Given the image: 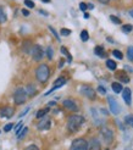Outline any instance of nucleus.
<instances>
[{
    "mask_svg": "<svg viewBox=\"0 0 133 150\" xmlns=\"http://www.w3.org/2000/svg\"><path fill=\"white\" fill-rule=\"evenodd\" d=\"M25 150H39V148L37 145H34V144H31V145H28Z\"/></svg>",
    "mask_w": 133,
    "mask_h": 150,
    "instance_id": "e433bc0d",
    "label": "nucleus"
},
{
    "mask_svg": "<svg viewBox=\"0 0 133 150\" xmlns=\"http://www.w3.org/2000/svg\"><path fill=\"white\" fill-rule=\"evenodd\" d=\"M49 29H50V32L54 34V37L56 38V40H60V37H59V34H57V32L55 31V29H54L53 27H51V26H49Z\"/></svg>",
    "mask_w": 133,
    "mask_h": 150,
    "instance_id": "f704fd0d",
    "label": "nucleus"
},
{
    "mask_svg": "<svg viewBox=\"0 0 133 150\" xmlns=\"http://www.w3.org/2000/svg\"><path fill=\"white\" fill-rule=\"evenodd\" d=\"M79 93L82 94V95H84L85 98L90 99V100H94V99L96 98L95 91H94L93 88L88 87V86H82V87H81V89H79Z\"/></svg>",
    "mask_w": 133,
    "mask_h": 150,
    "instance_id": "0eeeda50",
    "label": "nucleus"
},
{
    "mask_svg": "<svg viewBox=\"0 0 133 150\" xmlns=\"http://www.w3.org/2000/svg\"><path fill=\"white\" fill-rule=\"evenodd\" d=\"M39 14H42L44 16H48V12H45V11H43V10H39Z\"/></svg>",
    "mask_w": 133,
    "mask_h": 150,
    "instance_id": "37998d69",
    "label": "nucleus"
},
{
    "mask_svg": "<svg viewBox=\"0 0 133 150\" xmlns=\"http://www.w3.org/2000/svg\"><path fill=\"white\" fill-rule=\"evenodd\" d=\"M95 55H98L99 57H106V53L104 51V48L103 46H96L94 49Z\"/></svg>",
    "mask_w": 133,
    "mask_h": 150,
    "instance_id": "dca6fc26",
    "label": "nucleus"
},
{
    "mask_svg": "<svg viewBox=\"0 0 133 150\" xmlns=\"http://www.w3.org/2000/svg\"><path fill=\"white\" fill-rule=\"evenodd\" d=\"M81 39H82V41H87L89 39V34L87 31H82L81 32Z\"/></svg>",
    "mask_w": 133,
    "mask_h": 150,
    "instance_id": "bb28decb",
    "label": "nucleus"
},
{
    "mask_svg": "<svg viewBox=\"0 0 133 150\" xmlns=\"http://www.w3.org/2000/svg\"><path fill=\"white\" fill-rule=\"evenodd\" d=\"M100 133H101V137H103L104 142H105L106 144H110V143L114 140V132L110 129V128H108V127H101Z\"/></svg>",
    "mask_w": 133,
    "mask_h": 150,
    "instance_id": "6e6552de",
    "label": "nucleus"
},
{
    "mask_svg": "<svg viewBox=\"0 0 133 150\" xmlns=\"http://www.w3.org/2000/svg\"><path fill=\"white\" fill-rule=\"evenodd\" d=\"M31 55H32V59L34 60V61H40V60L43 59V55H44L42 46L38 45V44L33 45L32 49H31Z\"/></svg>",
    "mask_w": 133,
    "mask_h": 150,
    "instance_id": "39448f33",
    "label": "nucleus"
},
{
    "mask_svg": "<svg viewBox=\"0 0 133 150\" xmlns=\"http://www.w3.org/2000/svg\"><path fill=\"white\" fill-rule=\"evenodd\" d=\"M5 21H6V14H5L4 9L0 6V23H4Z\"/></svg>",
    "mask_w": 133,
    "mask_h": 150,
    "instance_id": "5701e85b",
    "label": "nucleus"
},
{
    "mask_svg": "<svg viewBox=\"0 0 133 150\" xmlns=\"http://www.w3.org/2000/svg\"><path fill=\"white\" fill-rule=\"evenodd\" d=\"M60 33H61V35H63V37H67V35L71 34V31L70 29H67V28H62L60 31Z\"/></svg>",
    "mask_w": 133,
    "mask_h": 150,
    "instance_id": "7c9ffc66",
    "label": "nucleus"
},
{
    "mask_svg": "<svg viewBox=\"0 0 133 150\" xmlns=\"http://www.w3.org/2000/svg\"><path fill=\"white\" fill-rule=\"evenodd\" d=\"M125 121H126V123L128 126L133 127V115H127L126 118H125Z\"/></svg>",
    "mask_w": 133,
    "mask_h": 150,
    "instance_id": "a878e982",
    "label": "nucleus"
},
{
    "mask_svg": "<svg viewBox=\"0 0 133 150\" xmlns=\"http://www.w3.org/2000/svg\"><path fill=\"white\" fill-rule=\"evenodd\" d=\"M43 3H50V0H42Z\"/></svg>",
    "mask_w": 133,
    "mask_h": 150,
    "instance_id": "8fccbe9b",
    "label": "nucleus"
},
{
    "mask_svg": "<svg viewBox=\"0 0 133 150\" xmlns=\"http://www.w3.org/2000/svg\"><path fill=\"white\" fill-rule=\"evenodd\" d=\"M108 103H109V107H110L111 113H114V115H119L120 111H121V107H120L119 103L116 101V99H115L114 97H111V95H109L108 97Z\"/></svg>",
    "mask_w": 133,
    "mask_h": 150,
    "instance_id": "423d86ee",
    "label": "nucleus"
},
{
    "mask_svg": "<svg viewBox=\"0 0 133 150\" xmlns=\"http://www.w3.org/2000/svg\"><path fill=\"white\" fill-rule=\"evenodd\" d=\"M99 1H100L101 4H108V3L110 1V0H99Z\"/></svg>",
    "mask_w": 133,
    "mask_h": 150,
    "instance_id": "a18cd8bd",
    "label": "nucleus"
},
{
    "mask_svg": "<svg viewBox=\"0 0 133 150\" xmlns=\"http://www.w3.org/2000/svg\"><path fill=\"white\" fill-rule=\"evenodd\" d=\"M62 104H63V106H65L67 110H70V111H78V106H77V104L74 103L73 100H71V99L63 100Z\"/></svg>",
    "mask_w": 133,
    "mask_h": 150,
    "instance_id": "f8f14e48",
    "label": "nucleus"
},
{
    "mask_svg": "<svg viewBox=\"0 0 133 150\" xmlns=\"http://www.w3.org/2000/svg\"><path fill=\"white\" fill-rule=\"evenodd\" d=\"M22 14H23L25 16H28V15H30V11H27V10H22Z\"/></svg>",
    "mask_w": 133,
    "mask_h": 150,
    "instance_id": "79ce46f5",
    "label": "nucleus"
},
{
    "mask_svg": "<svg viewBox=\"0 0 133 150\" xmlns=\"http://www.w3.org/2000/svg\"><path fill=\"white\" fill-rule=\"evenodd\" d=\"M132 29H133V26L132 25H123L122 26V32L123 33H130V32H132Z\"/></svg>",
    "mask_w": 133,
    "mask_h": 150,
    "instance_id": "393cba45",
    "label": "nucleus"
},
{
    "mask_svg": "<svg viewBox=\"0 0 133 150\" xmlns=\"http://www.w3.org/2000/svg\"><path fill=\"white\" fill-rule=\"evenodd\" d=\"M98 92H99L100 94H106V89L104 88L103 86H99V87H98Z\"/></svg>",
    "mask_w": 133,
    "mask_h": 150,
    "instance_id": "58836bf2",
    "label": "nucleus"
},
{
    "mask_svg": "<svg viewBox=\"0 0 133 150\" xmlns=\"http://www.w3.org/2000/svg\"><path fill=\"white\" fill-rule=\"evenodd\" d=\"M14 113H15V109L11 107V106H5L0 110V116L4 117V118H11Z\"/></svg>",
    "mask_w": 133,
    "mask_h": 150,
    "instance_id": "9d476101",
    "label": "nucleus"
},
{
    "mask_svg": "<svg viewBox=\"0 0 133 150\" xmlns=\"http://www.w3.org/2000/svg\"><path fill=\"white\" fill-rule=\"evenodd\" d=\"M47 55H48V59H49V60H53L54 50H53V48H51V46H49L48 49H47Z\"/></svg>",
    "mask_w": 133,
    "mask_h": 150,
    "instance_id": "c85d7f7f",
    "label": "nucleus"
},
{
    "mask_svg": "<svg viewBox=\"0 0 133 150\" xmlns=\"http://www.w3.org/2000/svg\"><path fill=\"white\" fill-rule=\"evenodd\" d=\"M106 67L109 70H111V71H115L116 67H117V65H116L115 61H112V60H106Z\"/></svg>",
    "mask_w": 133,
    "mask_h": 150,
    "instance_id": "f3484780",
    "label": "nucleus"
},
{
    "mask_svg": "<svg viewBox=\"0 0 133 150\" xmlns=\"http://www.w3.org/2000/svg\"><path fill=\"white\" fill-rule=\"evenodd\" d=\"M28 110H30V107H26V109H25V111H23V112H21V113H20V117H23V116L26 115V113L28 112Z\"/></svg>",
    "mask_w": 133,
    "mask_h": 150,
    "instance_id": "a19ab883",
    "label": "nucleus"
},
{
    "mask_svg": "<svg viewBox=\"0 0 133 150\" xmlns=\"http://www.w3.org/2000/svg\"><path fill=\"white\" fill-rule=\"evenodd\" d=\"M65 83H66V78H65V77H59V78H57V79L54 82V86H53V88H51L49 92L45 93V95H49L50 93H53L54 91H56V89L61 88L63 84H65Z\"/></svg>",
    "mask_w": 133,
    "mask_h": 150,
    "instance_id": "1a4fd4ad",
    "label": "nucleus"
},
{
    "mask_svg": "<svg viewBox=\"0 0 133 150\" xmlns=\"http://www.w3.org/2000/svg\"><path fill=\"white\" fill-rule=\"evenodd\" d=\"M48 105H49V106H54V105H55V101H50Z\"/></svg>",
    "mask_w": 133,
    "mask_h": 150,
    "instance_id": "de8ad7c7",
    "label": "nucleus"
},
{
    "mask_svg": "<svg viewBox=\"0 0 133 150\" xmlns=\"http://www.w3.org/2000/svg\"><path fill=\"white\" fill-rule=\"evenodd\" d=\"M125 68H126L127 71H128V72H133V70L130 67V66H125Z\"/></svg>",
    "mask_w": 133,
    "mask_h": 150,
    "instance_id": "c03bdc74",
    "label": "nucleus"
},
{
    "mask_svg": "<svg viewBox=\"0 0 133 150\" xmlns=\"http://www.w3.org/2000/svg\"><path fill=\"white\" fill-rule=\"evenodd\" d=\"M62 66H63V61H61V62L59 64V67H62Z\"/></svg>",
    "mask_w": 133,
    "mask_h": 150,
    "instance_id": "09e8293b",
    "label": "nucleus"
},
{
    "mask_svg": "<svg viewBox=\"0 0 133 150\" xmlns=\"http://www.w3.org/2000/svg\"><path fill=\"white\" fill-rule=\"evenodd\" d=\"M26 92H27V94L28 95H31V97H33V95L34 94H36L37 93V89H36V87H34V86H28L27 88H26Z\"/></svg>",
    "mask_w": 133,
    "mask_h": 150,
    "instance_id": "aec40b11",
    "label": "nucleus"
},
{
    "mask_svg": "<svg viewBox=\"0 0 133 150\" xmlns=\"http://www.w3.org/2000/svg\"><path fill=\"white\" fill-rule=\"evenodd\" d=\"M110 20H111V21L115 23V25H120V23H121V20L119 19V17L114 16V15H111V16H110Z\"/></svg>",
    "mask_w": 133,
    "mask_h": 150,
    "instance_id": "2f4dec72",
    "label": "nucleus"
},
{
    "mask_svg": "<svg viewBox=\"0 0 133 150\" xmlns=\"http://www.w3.org/2000/svg\"><path fill=\"white\" fill-rule=\"evenodd\" d=\"M127 57L131 61H133V46H130L128 49H127Z\"/></svg>",
    "mask_w": 133,
    "mask_h": 150,
    "instance_id": "cd10ccee",
    "label": "nucleus"
},
{
    "mask_svg": "<svg viewBox=\"0 0 133 150\" xmlns=\"http://www.w3.org/2000/svg\"><path fill=\"white\" fill-rule=\"evenodd\" d=\"M12 127H14V123H8V124L4 127V131H5V132H9V131L12 129Z\"/></svg>",
    "mask_w": 133,
    "mask_h": 150,
    "instance_id": "c9c22d12",
    "label": "nucleus"
},
{
    "mask_svg": "<svg viewBox=\"0 0 133 150\" xmlns=\"http://www.w3.org/2000/svg\"><path fill=\"white\" fill-rule=\"evenodd\" d=\"M88 148H89L90 150H100V142H99V139H96V138H93V139L89 142Z\"/></svg>",
    "mask_w": 133,
    "mask_h": 150,
    "instance_id": "4468645a",
    "label": "nucleus"
},
{
    "mask_svg": "<svg viewBox=\"0 0 133 150\" xmlns=\"http://www.w3.org/2000/svg\"><path fill=\"white\" fill-rule=\"evenodd\" d=\"M49 76H50V70H49V66L45 65V64H42L39 65L37 70H36V77L37 79L40 82V83H45L48 79H49Z\"/></svg>",
    "mask_w": 133,
    "mask_h": 150,
    "instance_id": "f03ea898",
    "label": "nucleus"
},
{
    "mask_svg": "<svg viewBox=\"0 0 133 150\" xmlns=\"http://www.w3.org/2000/svg\"><path fill=\"white\" fill-rule=\"evenodd\" d=\"M111 88H112V91H114L115 93H117V94L123 91L122 84H121V83H119V82H114L112 84H111Z\"/></svg>",
    "mask_w": 133,
    "mask_h": 150,
    "instance_id": "2eb2a0df",
    "label": "nucleus"
},
{
    "mask_svg": "<svg viewBox=\"0 0 133 150\" xmlns=\"http://www.w3.org/2000/svg\"><path fill=\"white\" fill-rule=\"evenodd\" d=\"M79 9L82 10V11H85L87 9H88V5L84 4V3H81V4H79Z\"/></svg>",
    "mask_w": 133,
    "mask_h": 150,
    "instance_id": "ea45409f",
    "label": "nucleus"
},
{
    "mask_svg": "<svg viewBox=\"0 0 133 150\" xmlns=\"http://www.w3.org/2000/svg\"><path fill=\"white\" fill-rule=\"evenodd\" d=\"M84 122V117L79 115H72L67 120V129L70 132H77Z\"/></svg>",
    "mask_w": 133,
    "mask_h": 150,
    "instance_id": "f257e3e1",
    "label": "nucleus"
},
{
    "mask_svg": "<svg viewBox=\"0 0 133 150\" xmlns=\"http://www.w3.org/2000/svg\"><path fill=\"white\" fill-rule=\"evenodd\" d=\"M27 133H28V128H27V127H23L21 132H19V133H17V139H19V140L23 139Z\"/></svg>",
    "mask_w": 133,
    "mask_h": 150,
    "instance_id": "a211bd4d",
    "label": "nucleus"
},
{
    "mask_svg": "<svg viewBox=\"0 0 133 150\" xmlns=\"http://www.w3.org/2000/svg\"><path fill=\"white\" fill-rule=\"evenodd\" d=\"M117 77H119V79H120L121 82H123V83H128V82H130L128 76H126V75H123V73H119Z\"/></svg>",
    "mask_w": 133,
    "mask_h": 150,
    "instance_id": "b1692460",
    "label": "nucleus"
},
{
    "mask_svg": "<svg viewBox=\"0 0 133 150\" xmlns=\"http://www.w3.org/2000/svg\"><path fill=\"white\" fill-rule=\"evenodd\" d=\"M49 110H50L49 107H47V109H44V110H39V111L37 112L36 117H37V118H39V120H40V118H43V117H45V115H47V113L49 112Z\"/></svg>",
    "mask_w": 133,
    "mask_h": 150,
    "instance_id": "6ab92c4d",
    "label": "nucleus"
},
{
    "mask_svg": "<svg viewBox=\"0 0 133 150\" xmlns=\"http://www.w3.org/2000/svg\"><path fill=\"white\" fill-rule=\"evenodd\" d=\"M88 9H94V5L93 4H88Z\"/></svg>",
    "mask_w": 133,
    "mask_h": 150,
    "instance_id": "49530a36",
    "label": "nucleus"
},
{
    "mask_svg": "<svg viewBox=\"0 0 133 150\" xmlns=\"http://www.w3.org/2000/svg\"><path fill=\"white\" fill-rule=\"evenodd\" d=\"M61 54H63V55H66L67 56V61L68 62H71L72 61V56H71V54L67 51V49L65 46H61Z\"/></svg>",
    "mask_w": 133,
    "mask_h": 150,
    "instance_id": "412c9836",
    "label": "nucleus"
},
{
    "mask_svg": "<svg viewBox=\"0 0 133 150\" xmlns=\"http://www.w3.org/2000/svg\"><path fill=\"white\" fill-rule=\"evenodd\" d=\"M130 15L133 17V10H131V11H130Z\"/></svg>",
    "mask_w": 133,
    "mask_h": 150,
    "instance_id": "3c124183",
    "label": "nucleus"
},
{
    "mask_svg": "<svg viewBox=\"0 0 133 150\" xmlns=\"http://www.w3.org/2000/svg\"><path fill=\"white\" fill-rule=\"evenodd\" d=\"M71 150H88V143L83 138H77L71 143Z\"/></svg>",
    "mask_w": 133,
    "mask_h": 150,
    "instance_id": "20e7f679",
    "label": "nucleus"
},
{
    "mask_svg": "<svg viewBox=\"0 0 133 150\" xmlns=\"http://www.w3.org/2000/svg\"><path fill=\"white\" fill-rule=\"evenodd\" d=\"M25 5L27 8H30V9H33L34 8V3L32 1V0H25Z\"/></svg>",
    "mask_w": 133,
    "mask_h": 150,
    "instance_id": "72a5a7b5",
    "label": "nucleus"
},
{
    "mask_svg": "<svg viewBox=\"0 0 133 150\" xmlns=\"http://www.w3.org/2000/svg\"><path fill=\"white\" fill-rule=\"evenodd\" d=\"M27 92L25 88H17L15 93H14V101L15 104L17 105H21V104H25L26 100H27Z\"/></svg>",
    "mask_w": 133,
    "mask_h": 150,
    "instance_id": "7ed1b4c3",
    "label": "nucleus"
},
{
    "mask_svg": "<svg viewBox=\"0 0 133 150\" xmlns=\"http://www.w3.org/2000/svg\"><path fill=\"white\" fill-rule=\"evenodd\" d=\"M21 128H23V122H22V121H20L19 123L16 124V127H15V132H16V133H19V132L21 131Z\"/></svg>",
    "mask_w": 133,
    "mask_h": 150,
    "instance_id": "473e14b6",
    "label": "nucleus"
},
{
    "mask_svg": "<svg viewBox=\"0 0 133 150\" xmlns=\"http://www.w3.org/2000/svg\"><path fill=\"white\" fill-rule=\"evenodd\" d=\"M37 127H38L39 131H47V129H49L51 127V121H50L48 117H43L42 121L38 123Z\"/></svg>",
    "mask_w": 133,
    "mask_h": 150,
    "instance_id": "9b49d317",
    "label": "nucleus"
},
{
    "mask_svg": "<svg viewBox=\"0 0 133 150\" xmlns=\"http://www.w3.org/2000/svg\"><path fill=\"white\" fill-rule=\"evenodd\" d=\"M122 98H123L125 103L127 105H131V103H132V92H131L130 88H123V91H122Z\"/></svg>",
    "mask_w": 133,
    "mask_h": 150,
    "instance_id": "ddd939ff",
    "label": "nucleus"
},
{
    "mask_svg": "<svg viewBox=\"0 0 133 150\" xmlns=\"http://www.w3.org/2000/svg\"><path fill=\"white\" fill-rule=\"evenodd\" d=\"M112 55L116 57V59H119V60H122V57H123L122 53H121L120 50H114V51H112Z\"/></svg>",
    "mask_w": 133,
    "mask_h": 150,
    "instance_id": "c756f323",
    "label": "nucleus"
},
{
    "mask_svg": "<svg viewBox=\"0 0 133 150\" xmlns=\"http://www.w3.org/2000/svg\"><path fill=\"white\" fill-rule=\"evenodd\" d=\"M92 113H93V117H94V121L96 124H100L101 123V120L99 118V115H98V111L95 109H92Z\"/></svg>",
    "mask_w": 133,
    "mask_h": 150,
    "instance_id": "4be33fe9",
    "label": "nucleus"
},
{
    "mask_svg": "<svg viewBox=\"0 0 133 150\" xmlns=\"http://www.w3.org/2000/svg\"><path fill=\"white\" fill-rule=\"evenodd\" d=\"M28 45H31V43H30V41H26V43L23 44V51H25V53H28V51L31 53V50L28 49Z\"/></svg>",
    "mask_w": 133,
    "mask_h": 150,
    "instance_id": "4c0bfd02",
    "label": "nucleus"
}]
</instances>
